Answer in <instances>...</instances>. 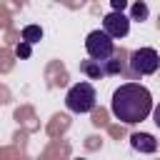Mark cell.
I'll return each instance as SVG.
<instances>
[{"mask_svg": "<svg viewBox=\"0 0 160 160\" xmlns=\"http://www.w3.org/2000/svg\"><path fill=\"white\" fill-rule=\"evenodd\" d=\"M30 52H32V42H28V40L18 42V48H15V55L18 58H30Z\"/></svg>", "mask_w": 160, "mask_h": 160, "instance_id": "8fae6325", "label": "cell"}, {"mask_svg": "<svg viewBox=\"0 0 160 160\" xmlns=\"http://www.w3.org/2000/svg\"><path fill=\"white\" fill-rule=\"evenodd\" d=\"M130 15H132L130 20H148V5H145V2H135Z\"/></svg>", "mask_w": 160, "mask_h": 160, "instance_id": "30bf717a", "label": "cell"}, {"mask_svg": "<svg viewBox=\"0 0 160 160\" xmlns=\"http://www.w3.org/2000/svg\"><path fill=\"white\" fill-rule=\"evenodd\" d=\"M22 40H28V42L42 40V28H40V25H25V28H22Z\"/></svg>", "mask_w": 160, "mask_h": 160, "instance_id": "ba28073f", "label": "cell"}, {"mask_svg": "<svg viewBox=\"0 0 160 160\" xmlns=\"http://www.w3.org/2000/svg\"><path fill=\"white\" fill-rule=\"evenodd\" d=\"M110 110L112 115L125 122V125H135L142 122L150 112H152V95L145 85L140 82H125L112 92L110 100Z\"/></svg>", "mask_w": 160, "mask_h": 160, "instance_id": "6da1fadb", "label": "cell"}, {"mask_svg": "<svg viewBox=\"0 0 160 160\" xmlns=\"http://www.w3.org/2000/svg\"><path fill=\"white\" fill-rule=\"evenodd\" d=\"M152 118H155V125H158V128H160V105H158V108H155V110H152Z\"/></svg>", "mask_w": 160, "mask_h": 160, "instance_id": "4fadbf2b", "label": "cell"}, {"mask_svg": "<svg viewBox=\"0 0 160 160\" xmlns=\"http://www.w3.org/2000/svg\"><path fill=\"white\" fill-rule=\"evenodd\" d=\"M102 65H105V75H118V72H122V62H120L118 58H108V60H102Z\"/></svg>", "mask_w": 160, "mask_h": 160, "instance_id": "9c48e42d", "label": "cell"}, {"mask_svg": "<svg viewBox=\"0 0 160 160\" xmlns=\"http://www.w3.org/2000/svg\"><path fill=\"white\" fill-rule=\"evenodd\" d=\"M85 50L95 60H108L115 55V38H110L105 30H92L85 38Z\"/></svg>", "mask_w": 160, "mask_h": 160, "instance_id": "3957f363", "label": "cell"}, {"mask_svg": "<svg viewBox=\"0 0 160 160\" xmlns=\"http://www.w3.org/2000/svg\"><path fill=\"white\" fill-rule=\"evenodd\" d=\"M80 70L88 75V78H102L105 75V65H102V60H95V58H90V60H82L80 62Z\"/></svg>", "mask_w": 160, "mask_h": 160, "instance_id": "52a82bcc", "label": "cell"}, {"mask_svg": "<svg viewBox=\"0 0 160 160\" xmlns=\"http://www.w3.org/2000/svg\"><path fill=\"white\" fill-rule=\"evenodd\" d=\"M130 68L135 75H152L160 68V55L155 48H138L130 55Z\"/></svg>", "mask_w": 160, "mask_h": 160, "instance_id": "277c9868", "label": "cell"}, {"mask_svg": "<svg viewBox=\"0 0 160 160\" xmlns=\"http://www.w3.org/2000/svg\"><path fill=\"white\" fill-rule=\"evenodd\" d=\"M130 145H132L138 152H155V150H158V140H155L150 132H132V135H130Z\"/></svg>", "mask_w": 160, "mask_h": 160, "instance_id": "8992f818", "label": "cell"}, {"mask_svg": "<svg viewBox=\"0 0 160 160\" xmlns=\"http://www.w3.org/2000/svg\"><path fill=\"white\" fill-rule=\"evenodd\" d=\"M110 5H112V10H125L128 0H110Z\"/></svg>", "mask_w": 160, "mask_h": 160, "instance_id": "7c38bea8", "label": "cell"}, {"mask_svg": "<svg viewBox=\"0 0 160 160\" xmlns=\"http://www.w3.org/2000/svg\"><path fill=\"white\" fill-rule=\"evenodd\" d=\"M95 102H98V92H95V88H92L90 82H75V85L68 90V95H65L68 110H72V112H78V115L90 112V110L95 108Z\"/></svg>", "mask_w": 160, "mask_h": 160, "instance_id": "7a4b0ae2", "label": "cell"}, {"mask_svg": "<svg viewBox=\"0 0 160 160\" xmlns=\"http://www.w3.org/2000/svg\"><path fill=\"white\" fill-rule=\"evenodd\" d=\"M102 30L110 35V38H125L130 32V18L122 12V10H112L102 18Z\"/></svg>", "mask_w": 160, "mask_h": 160, "instance_id": "5b68a950", "label": "cell"}]
</instances>
